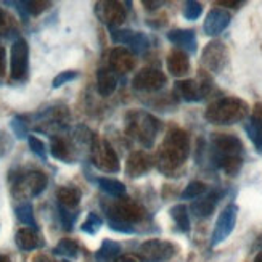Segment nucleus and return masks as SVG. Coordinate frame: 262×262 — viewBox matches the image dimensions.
<instances>
[{
	"label": "nucleus",
	"instance_id": "f257e3e1",
	"mask_svg": "<svg viewBox=\"0 0 262 262\" xmlns=\"http://www.w3.org/2000/svg\"><path fill=\"white\" fill-rule=\"evenodd\" d=\"M188 153H190V142L187 132L182 129L169 130L156 153L158 169L164 176H172L184 166V163L188 158Z\"/></svg>",
	"mask_w": 262,
	"mask_h": 262
},
{
	"label": "nucleus",
	"instance_id": "f03ea898",
	"mask_svg": "<svg viewBox=\"0 0 262 262\" xmlns=\"http://www.w3.org/2000/svg\"><path fill=\"white\" fill-rule=\"evenodd\" d=\"M248 111L249 106L246 101L235 97H225L211 103L204 113V118L215 126H230L243 121L248 116Z\"/></svg>",
	"mask_w": 262,
	"mask_h": 262
},
{
	"label": "nucleus",
	"instance_id": "7ed1b4c3",
	"mask_svg": "<svg viewBox=\"0 0 262 262\" xmlns=\"http://www.w3.org/2000/svg\"><path fill=\"white\" fill-rule=\"evenodd\" d=\"M159 127H161L159 121L146 111L134 110V111H129L126 116L127 134L145 148L153 146L156 135L159 132Z\"/></svg>",
	"mask_w": 262,
	"mask_h": 262
},
{
	"label": "nucleus",
	"instance_id": "20e7f679",
	"mask_svg": "<svg viewBox=\"0 0 262 262\" xmlns=\"http://www.w3.org/2000/svg\"><path fill=\"white\" fill-rule=\"evenodd\" d=\"M47 176L40 170H32V172L23 174L16 179L13 184V195L21 198H34L47 188Z\"/></svg>",
	"mask_w": 262,
	"mask_h": 262
},
{
	"label": "nucleus",
	"instance_id": "39448f33",
	"mask_svg": "<svg viewBox=\"0 0 262 262\" xmlns=\"http://www.w3.org/2000/svg\"><path fill=\"white\" fill-rule=\"evenodd\" d=\"M92 159L94 164L105 172H118L121 169L119 158L113 146L106 140H98L95 137L92 139Z\"/></svg>",
	"mask_w": 262,
	"mask_h": 262
},
{
	"label": "nucleus",
	"instance_id": "423d86ee",
	"mask_svg": "<svg viewBox=\"0 0 262 262\" xmlns=\"http://www.w3.org/2000/svg\"><path fill=\"white\" fill-rule=\"evenodd\" d=\"M29 68V45L25 39H16L10 50V76L13 81H21Z\"/></svg>",
	"mask_w": 262,
	"mask_h": 262
},
{
	"label": "nucleus",
	"instance_id": "0eeeda50",
	"mask_svg": "<svg viewBox=\"0 0 262 262\" xmlns=\"http://www.w3.org/2000/svg\"><path fill=\"white\" fill-rule=\"evenodd\" d=\"M139 257L145 262H166L170 257H174L177 253V248L164 240H148L140 245Z\"/></svg>",
	"mask_w": 262,
	"mask_h": 262
},
{
	"label": "nucleus",
	"instance_id": "6e6552de",
	"mask_svg": "<svg viewBox=\"0 0 262 262\" xmlns=\"http://www.w3.org/2000/svg\"><path fill=\"white\" fill-rule=\"evenodd\" d=\"M176 92L185 101H201L211 92V79L203 74L196 79H187L176 84Z\"/></svg>",
	"mask_w": 262,
	"mask_h": 262
},
{
	"label": "nucleus",
	"instance_id": "1a4fd4ad",
	"mask_svg": "<svg viewBox=\"0 0 262 262\" xmlns=\"http://www.w3.org/2000/svg\"><path fill=\"white\" fill-rule=\"evenodd\" d=\"M167 84V77L156 68H143L135 74L132 85L139 92H158Z\"/></svg>",
	"mask_w": 262,
	"mask_h": 262
},
{
	"label": "nucleus",
	"instance_id": "9d476101",
	"mask_svg": "<svg viewBox=\"0 0 262 262\" xmlns=\"http://www.w3.org/2000/svg\"><path fill=\"white\" fill-rule=\"evenodd\" d=\"M106 214L110 215V221L132 224L137 221H142L145 211L139 203L130 201V200H119L111 204Z\"/></svg>",
	"mask_w": 262,
	"mask_h": 262
},
{
	"label": "nucleus",
	"instance_id": "9b49d317",
	"mask_svg": "<svg viewBox=\"0 0 262 262\" xmlns=\"http://www.w3.org/2000/svg\"><path fill=\"white\" fill-rule=\"evenodd\" d=\"M111 39L115 43H122V45H129L130 50L137 55L145 53L150 49V39H148L146 34L140 31H132V29H116L111 28Z\"/></svg>",
	"mask_w": 262,
	"mask_h": 262
},
{
	"label": "nucleus",
	"instance_id": "f8f14e48",
	"mask_svg": "<svg viewBox=\"0 0 262 262\" xmlns=\"http://www.w3.org/2000/svg\"><path fill=\"white\" fill-rule=\"evenodd\" d=\"M236 217H238V208L236 204H229L219 215L217 222H215V227L212 230V238H211V245L217 246L222 242H225L227 238L230 236V233L235 229L236 224Z\"/></svg>",
	"mask_w": 262,
	"mask_h": 262
},
{
	"label": "nucleus",
	"instance_id": "ddd939ff",
	"mask_svg": "<svg viewBox=\"0 0 262 262\" xmlns=\"http://www.w3.org/2000/svg\"><path fill=\"white\" fill-rule=\"evenodd\" d=\"M212 148L215 153V161H219L222 158L240 156L243 153L242 140L232 134H214L212 135Z\"/></svg>",
	"mask_w": 262,
	"mask_h": 262
},
{
	"label": "nucleus",
	"instance_id": "4468645a",
	"mask_svg": "<svg viewBox=\"0 0 262 262\" xmlns=\"http://www.w3.org/2000/svg\"><path fill=\"white\" fill-rule=\"evenodd\" d=\"M227 56H229V53H227V47L224 45V42L212 40L204 47L201 61L209 71L221 73L224 70V66L227 64Z\"/></svg>",
	"mask_w": 262,
	"mask_h": 262
},
{
	"label": "nucleus",
	"instance_id": "2eb2a0df",
	"mask_svg": "<svg viewBox=\"0 0 262 262\" xmlns=\"http://www.w3.org/2000/svg\"><path fill=\"white\" fill-rule=\"evenodd\" d=\"M230 13L224 8H212L209 13L206 15V19H204V34L208 36H219L221 32H224V29L230 25Z\"/></svg>",
	"mask_w": 262,
	"mask_h": 262
},
{
	"label": "nucleus",
	"instance_id": "dca6fc26",
	"mask_svg": "<svg viewBox=\"0 0 262 262\" xmlns=\"http://www.w3.org/2000/svg\"><path fill=\"white\" fill-rule=\"evenodd\" d=\"M224 193L221 190H211V191H206V195L201 196L200 200L193 201L191 204V212L193 215H196L198 219H206L209 215L214 212L215 206H217V203L221 201Z\"/></svg>",
	"mask_w": 262,
	"mask_h": 262
},
{
	"label": "nucleus",
	"instance_id": "f3484780",
	"mask_svg": "<svg viewBox=\"0 0 262 262\" xmlns=\"http://www.w3.org/2000/svg\"><path fill=\"white\" fill-rule=\"evenodd\" d=\"M135 58L129 49L126 47H116L110 52V70L113 73L126 74L134 70Z\"/></svg>",
	"mask_w": 262,
	"mask_h": 262
},
{
	"label": "nucleus",
	"instance_id": "a211bd4d",
	"mask_svg": "<svg viewBox=\"0 0 262 262\" xmlns=\"http://www.w3.org/2000/svg\"><path fill=\"white\" fill-rule=\"evenodd\" d=\"M153 167V158L139 150V151H134L129 158H127V163H126V172L129 177L137 179V177H142L145 176L148 170Z\"/></svg>",
	"mask_w": 262,
	"mask_h": 262
},
{
	"label": "nucleus",
	"instance_id": "6ab92c4d",
	"mask_svg": "<svg viewBox=\"0 0 262 262\" xmlns=\"http://www.w3.org/2000/svg\"><path fill=\"white\" fill-rule=\"evenodd\" d=\"M246 134L254 143L256 150L262 153V103H257L253 110V115L246 124Z\"/></svg>",
	"mask_w": 262,
	"mask_h": 262
},
{
	"label": "nucleus",
	"instance_id": "aec40b11",
	"mask_svg": "<svg viewBox=\"0 0 262 262\" xmlns=\"http://www.w3.org/2000/svg\"><path fill=\"white\" fill-rule=\"evenodd\" d=\"M105 7H100V18L111 28H116L118 25L126 19V8L119 2H103Z\"/></svg>",
	"mask_w": 262,
	"mask_h": 262
},
{
	"label": "nucleus",
	"instance_id": "412c9836",
	"mask_svg": "<svg viewBox=\"0 0 262 262\" xmlns=\"http://www.w3.org/2000/svg\"><path fill=\"white\" fill-rule=\"evenodd\" d=\"M167 39L170 43L179 45L190 53L196 52V34L193 29H174L167 32Z\"/></svg>",
	"mask_w": 262,
	"mask_h": 262
},
{
	"label": "nucleus",
	"instance_id": "4be33fe9",
	"mask_svg": "<svg viewBox=\"0 0 262 262\" xmlns=\"http://www.w3.org/2000/svg\"><path fill=\"white\" fill-rule=\"evenodd\" d=\"M167 70L176 77H182V76L188 74V71H190L188 55L182 50H172L167 56Z\"/></svg>",
	"mask_w": 262,
	"mask_h": 262
},
{
	"label": "nucleus",
	"instance_id": "5701e85b",
	"mask_svg": "<svg viewBox=\"0 0 262 262\" xmlns=\"http://www.w3.org/2000/svg\"><path fill=\"white\" fill-rule=\"evenodd\" d=\"M118 87V79L110 68H100L97 71V90L101 97H110Z\"/></svg>",
	"mask_w": 262,
	"mask_h": 262
},
{
	"label": "nucleus",
	"instance_id": "b1692460",
	"mask_svg": "<svg viewBox=\"0 0 262 262\" xmlns=\"http://www.w3.org/2000/svg\"><path fill=\"white\" fill-rule=\"evenodd\" d=\"M16 246L21 249V251H32L40 246V238L37 235V232L31 229V227H26V229H19L16 232L15 236Z\"/></svg>",
	"mask_w": 262,
	"mask_h": 262
},
{
	"label": "nucleus",
	"instance_id": "393cba45",
	"mask_svg": "<svg viewBox=\"0 0 262 262\" xmlns=\"http://www.w3.org/2000/svg\"><path fill=\"white\" fill-rule=\"evenodd\" d=\"M56 198H58V206H63L66 209H74L81 203L82 195L76 187H61L56 191Z\"/></svg>",
	"mask_w": 262,
	"mask_h": 262
},
{
	"label": "nucleus",
	"instance_id": "a878e982",
	"mask_svg": "<svg viewBox=\"0 0 262 262\" xmlns=\"http://www.w3.org/2000/svg\"><path fill=\"white\" fill-rule=\"evenodd\" d=\"M97 184L100 187L101 191H105L106 195L115 196V198H121L126 195V185L122 182L116 180V179H110V177H100L97 179Z\"/></svg>",
	"mask_w": 262,
	"mask_h": 262
},
{
	"label": "nucleus",
	"instance_id": "bb28decb",
	"mask_svg": "<svg viewBox=\"0 0 262 262\" xmlns=\"http://www.w3.org/2000/svg\"><path fill=\"white\" fill-rule=\"evenodd\" d=\"M119 254H121V245L113 242V240H105L97 251L95 257L100 262H111V260H115Z\"/></svg>",
	"mask_w": 262,
	"mask_h": 262
},
{
	"label": "nucleus",
	"instance_id": "cd10ccee",
	"mask_svg": "<svg viewBox=\"0 0 262 262\" xmlns=\"http://www.w3.org/2000/svg\"><path fill=\"white\" fill-rule=\"evenodd\" d=\"M170 217L177 224L179 230L182 232L190 230V215H188V208L185 204H176V206L170 208Z\"/></svg>",
	"mask_w": 262,
	"mask_h": 262
},
{
	"label": "nucleus",
	"instance_id": "c85d7f7f",
	"mask_svg": "<svg viewBox=\"0 0 262 262\" xmlns=\"http://www.w3.org/2000/svg\"><path fill=\"white\" fill-rule=\"evenodd\" d=\"M15 212H16V217L19 222H23L25 225H29L34 230H37V222H36V217H34V209H32L31 203L19 204Z\"/></svg>",
	"mask_w": 262,
	"mask_h": 262
},
{
	"label": "nucleus",
	"instance_id": "c756f323",
	"mask_svg": "<svg viewBox=\"0 0 262 262\" xmlns=\"http://www.w3.org/2000/svg\"><path fill=\"white\" fill-rule=\"evenodd\" d=\"M50 151H52V156L60 159L63 163H70L68 159H70V148H68L66 142L60 137H52V143H50Z\"/></svg>",
	"mask_w": 262,
	"mask_h": 262
},
{
	"label": "nucleus",
	"instance_id": "7c9ffc66",
	"mask_svg": "<svg viewBox=\"0 0 262 262\" xmlns=\"http://www.w3.org/2000/svg\"><path fill=\"white\" fill-rule=\"evenodd\" d=\"M53 253L58 254V256L70 257V259H76L79 256V246L76 242L70 240V238H64V240H61L58 245L55 246Z\"/></svg>",
	"mask_w": 262,
	"mask_h": 262
},
{
	"label": "nucleus",
	"instance_id": "2f4dec72",
	"mask_svg": "<svg viewBox=\"0 0 262 262\" xmlns=\"http://www.w3.org/2000/svg\"><path fill=\"white\" fill-rule=\"evenodd\" d=\"M208 191V187L203 184L200 180H193L190 184L184 188V191L180 193V198L182 200H196L201 195Z\"/></svg>",
	"mask_w": 262,
	"mask_h": 262
},
{
	"label": "nucleus",
	"instance_id": "473e14b6",
	"mask_svg": "<svg viewBox=\"0 0 262 262\" xmlns=\"http://www.w3.org/2000/svg\"><path fill=\"white\" fill-rule=\"evenodd\" d=\"M243 164V159L242 156H232V158H222L217 161V167L224 169L229 176H236L240 172Z\"/></svg>",
	"mask_w": 262,
	"mask_h": 262
},
{
	"label": "nucleus",
	"instance_id": "72a5a7b5",
	"mask_svg": "<svg viewBox=\"0 0 262 262\" xmlns=\"http://www.w3.org/2000/svg\"><path fill=\"white\" fill-rule=\"evenodd\" d=\"M101 224H103V222H101V219L98 217V215L95 212H90L87 215L85 222L81 225V229H82V232H85L89 235H95L101 229Z\"/></svg>",
	"mask_w": 262,
	"mask_h": 262
},
{
	"label": "nucleus",
	"instance_id": "f704fd0d",
	"mask_svg": "<svg viewBox=\"0 0 262 262\" xmlns=\"http://www.w3.org/2000/svg\"><path fill=\"white\" fill-rule=\"evenodd\" d=\"M28 143H29V148L34 155H37L42 161H47V146H45V143L40 139H37L36 135H29Z\"/></svg>",
	"mask_w": 262,
	"mask_h": 262
},
{
	"label": "nucleus",
	"instance_id": "c9c22d12",
	"mask_svg": "<svg viewBox=\"0 0 262 262\" xmlns=\"http://www.w3.org/2000/svg\"><path fill=\"white\" fill-rule=\"evenodd\" d=\"M79 77V73L77 71H73V70H68V71H61L58 76H55V79L52 81V87L53 89H60L61 85L68 84V82H71L74 81V79Z\"/></svg>",
	"mask_w": 262,
	"mask_h": 262
},
{
	"label": "nucleus",
	"instance_id": "e433bc0d",
	"mask_svg": "<svg viewBox=\"0 0 262 262\" xmlns=\"http://www.w3.org/2000/svg\"><path fill=\"white\" fill-rule=\"evenodd\" d=\"M201 13H203V5L198 4V2H193V0L187 2L185 7H184V16H185V19H188V21H195V19H198V18L201 16Z\"/></svg>",
	"mask_w": 262,
	"mask_h": 262
},
{
	"label": "nucleus",
	"instance_id": "4c0bfd02",
	"mask_svg": "<svg viewBox=\"0 0 262 262\" xmlns=\"http://www.w3.org/2000/svg\"><path fill=\"white\" fill-rule=\"evenodd\" d=\"M10 126H11V130L15 132V135L18 137V139H26V137H29L28 135V126L21 116H16V118L11 119Z\"/></svg>",
	"mask_w": 262,
	"mask_h": 262
},
{
	"label": "nucleus",
	"instance_id": "58836bf2",
	"mask_svg": "<svg viewBox=\"0 0 262 262\" xmlns=\"http://www.w3.org/2000/svg\"><path fill=\"white\" fill-rule=\"evenodd\" d=\"M19 10L26 11L29 15H39L42 11L47 8V2H19Z\"/></svg>",
	"mask_w": 262,
	"mask_h": 262
},
{
	"label": "nucleus",
	"instance_id": "ea45409f",
	"mask_svg": "<svg viewBox=\"0 0 262 262\" xmlns=\"http://www.w3.org/2000/svg\"><path fill=\"white\" fill-rule=\"evenodd\" d=\"M58 211H60V219L64 225L66 230H71L73 229V224H74V219H76V214L71 212V209H66L63 206H58Z\"/></svg>",
	"mask_w": 262,
	"mask_h": 262
},
{
	"label": "nucleus",
	"instance_id": "a19ab883",
	"mask_svg": "<svg viewBox=\"0 0 262 262\" xmlns=\"http://www.w3.org/2000/svg\"><path fill=\"white\" fill-rule=\"evenodd\" d=\"M110 224V229L119 232V233H134V227L130 224L126 222H119V221H108Z\"/></svg>",
	"mask_w": 262,
	"mask_h": 262
},
{
	"label": "nucleus",
	"instance_id": "79ce46f5",
	"mask_svg": "<svg viewBox=\"0 0 262 262\" xmlns=\"http://www.w3.org/2000/svg\"><path fill=\"white\" fill-rule=\"evenodd\" d=\"M5 71V49L0 47V74Z\"/></svg>",
	"mask_w": 262,
	"mask_h": 262
},
{
	"label": "nucleus",
	"instance_id": "37998d69",
	"mask_svg": "<svg viewBox=\"0 0 262 262\" xmlns=\"http://www.w3.org/2000/svg\"><path fill=\"white\" fill-rule=\"evenodd\" d=\"M243 2H219V5H230V7H240Z\"/></svg>",
	"mask_w": 262,
	"mask_h": 262
},
{
	"label": "nucleus",
	"instance_id": "c03bdc74",
	"mask_svg": "<svg viewBox=\"0 0 262 262\" xmlns=\"http://www.w3.org/2000/svg\"><path fill=\"white\" fill-rule=\"evenodd\" d=\"M32 262H50V260H49L47 257H45V256H42V254H40V256H37L36 259H34Z\"/></svg>",
	"mask_w": 262,
	"mask_h": 262
},
{
	"label": "nucleus",
	"instance_id": "a18cd8bd",
	"mask_svg": "<svg viewBox=\"0 0 262 262\" xmlns=\"http://www.w3.org/2000/svg\"><path fill=\"white\" fill-rule=\"evenodd\" d=\"M254 262H262V251L257 253V256L254 257Z\"/></svg>",
	"mask_w": 262,
	"mask_h": 262
},
{
	"label": "nucleus",
	"instance_id": "49530a36",
	"mask_svg": "<svg viewBox=\"0 0 262 262\" xmlns=\"http://www.w3.org/2000/svg\"><path fill=\"white\" fill-rule=\"evenodd\" d=\"M0 262H11L8 256H0Z\"/></svg>",
	"mask_w": 262,
	"mask_h": 262
},
{
	"label": "nucleus",
	"instance_id": "de8ad7c7",
	"mask_svg": "<svg viewBox=\"0 0 262 262\" xmlns=\"http://www.w3.org/2000/svg\"><path fill=\"white\" fill-rule=\"evenodd\" d=\"M121 262H137V260H135V259H132V257H124Z\"/></svg>",
	"mask_w": 262,
	"mask_h": 262
},
{
	"label": "nucleus",
	"instance_id": "09e8293b",
	"mask_svg": "<svg viewBox=\"0 0 262 262\" xmlns=\"http://www.w3.org/2000/svg\"><path fill=\"white\" fill-rule=\"evenodd\" d=\"M63 262H70V260H63Z\"/></svg>",
	"mask_w": 262,
	"mask_h": 262
}]
</instances>
